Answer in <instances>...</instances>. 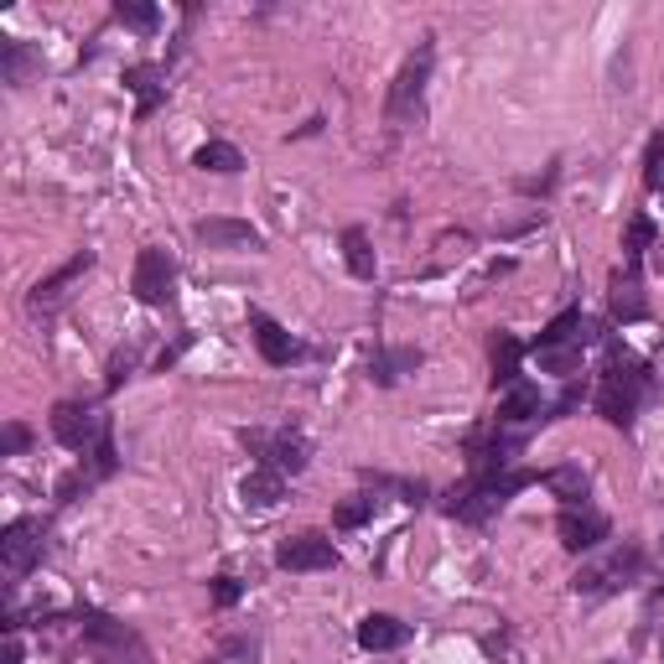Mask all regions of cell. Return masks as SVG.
<instances>
[{"label":"cell","instance_id":"obj_1","mask_svg":"<svg viewBox=\"0 0 664 664\" xmlns=\"http://www.w3.org/2000/svg\"><path fill=\"white\" fill-rule=\"evenodd\" d=\"M530 483H535V472H515V468H509V472H483V478L472 472L468 488L451 493L447 515L462 519V524H488V519L498 515V509H504L519 488H530Z\"/></svg>","mask_w":664,"mask_h":664},{"label":"cell","instance_id":"obj_16","mask_svg":"<svg viewBox=\"0 0 664 664\" xmlns=\"http://www.w3.org/2000/svg\"><path fill=\"white\" fill-rule=\"evenodd\" d=\"M540 415V389L535 385H509V395L498 400V426H524V421H535Z\"/></svg>","mask_w":664,"mask_h":664},{"label":"cell","instance_id":"obj_32","mask_svg":"<svg viewBox=\"0 0 664 664\" xmlns=\"http://www.w3.org/2000/svg\"><path fill=\"white\" fill-rule=\"evenodd\" d=\"M26 447V426H5V451H22Z\"/></svg>","mask_w":664,"mask_h":664},{"label":"cell","instance_id":"obj_15","mask_svg":"<svg viewBox=\"0 0 664 664\" xmlns=\"http://www.w3.org/2000/svg\"><path fill=\"white\" fill-rule=\"evenodd\" d=\"M88 265H94V255H73V259L63 265V270H58V276H47L43 286L32 291V306H37V312H47V306H58V301L68 297V286H73L79 276H84Z\"/></svg>","mask_w":664,"mask_h":664},{"label":"cell","instance_id":"obj_29","mask_svg":"<svg viewBox=\"0 0 664 664\" xmlns=\"http://www.w3.org/2000/svg\"><path fill=\"white\" fill-rule=\"evenodd\" d=\"M649 244H654V224H649V218H633V229H628V259H643Z\"/></svg>","mask_w":664,"mask_h":664},{"label":"cell","instance_id":"obj_34","mask_svg":"<svg viewBox=\"0 0 664 664\" xmlns=\"http://www.w3.org/2000/svg\"><path fill=\"white\" fill-rule=\"evenodd\" d=\"M654 270H664V239H660V255H654Z\"/></svg>","mask_w":664,"mask_h":664},{"label":"cell","instance_id":"obj_11","mask_svg":"<svg viewBox=\"0 0 664 664\" xmlns=\"http://www.w3.org/2000/svg\"><path fill=\"white\" fill-rule=\"evenodd\" d=\"M197 244H208V250H259L265 244V234H259L255 224H239V218H203L193 229Z\"/></svg>","mask_w":664,"mask_h":664},{"label":"cell","instance_id":"obj_25","mask_svg":"<svg viewBox=\"0 0 664 664\" xmlns=\"http://www.w3.org/2000/svg\"><path fill=\"white\" fill-rule=\"evenodd\" d=\"M535 359L545 374H577L581 369V343H556V348H535Z\"/></svg>","mask_w":664,"mask_h":664},{"label":"cell","instance_id":"obj_36","mask_svg":"<svg viewBox=\"0 0 664 664\" xmlns=\"http://www.w3.org/2000/svg\"><path fill=\"white\" fill-rule=\"evenodd\" d=\"M208 664H224V660H208Z\"/></svg>","mask_w":664,"mask_h":664},{"label":"cell","instance_id":"obj_27","mask_svg":"<svg viewBox=\"0 0 664 664\" xmlns=\"http://www.w3.org/2000/svg\"><path fill=\"white\" fill-rule=\"evenodd\" d=\"M114 22L135 26V32H156L161 11H156V5H146V0H120V5H114Z\"/></svg>","mask_w":664,"mask_h":664},{"label":"cell","instance_id":"obj_4","mask_svg":"<svg viewBox=\"0 0 664 664\" xmlns=\"http://www.w3.org/2000/svg\"><path fill=\"white\" fill-rule=\"evenodd\" d=\"M84 639H88V654H94L99 664H150L146 639H141L135 628H125V623H114V618H88Z\"/></svg>","mask_w":664,"mask_h":664},{"label":"cell","instance_id":"obj_5","mask_svg":"<svg viewBox=\"0 0 664 664\" xmlns=\"http://www.w3.org/2000/svg\"><path fill=\"white\" fill-rule=\"evenodd\" d=\"M639 571H643V556L633 551V545H623V551H613L607 560L581 566L571 587H577V597H602V592H618V587H628Z\"/></svg>","mask_w":664,"mask_h":664},{"label":"cell","instance_id":"obj_20","mask_svg":"<svg viewBox=\"0 0 664 664\" xmlns=\"http://www.w3.org/2000/svg\"><path fill=\"white\" fill-rule=\"evenodd\" d=\"M193 167H203V172H218V177H229V172H239V167H244V150L229 146V141H208V146H197Z\"/></svg>","mask_w":664,"mask_h":664},{"label":"cell","instance_id":"obj_23","mask_svg":"<svg viewBox=\"0 0 664 664\" xmlns=\"http://www.w3.org/2000/svg\"><path fill=\"white\" fill-rule=\"evenodd\" d=\"M125 88H135V94H141V114H150V109L161 105V94H167L156 68H130V73H125Z\"/></svg>","mask_w":664,"mask_h":664},{"label":"cell","instance_id":"obj_30","mask_svg":"<svg viewBox=\"0 0 664 664\" xmlns=\"http://www.w3.org/2000/svg\"><path fill=\"white\" fill-rule=\"evenodd\" d=\"M643 182L660 193L664 188V141H649V172H643Z\"/></svg>","mask_w":664,"mask_h":664},{"label":"cell","instance_id":"obj_26","mask_svg":"<svg viewBox=\"0 0 664 664\" xmlns=\"http://www.w3.org/2000/svg\"><path fill=\"white\" fill-rule=\"evenodd\" d=\"M545 483H551V488H556L560 498H566V509L587 504V472H581V468H560V472H551Z\"/></svg>","mask_w":664,"mask_h":664},{"label":"cell","instance_id":"obj_33","mask_svg":"<svg viewBox=\"0 0 664 664\" xmlns=\"http://www.w3.org/2000/svg\"><path fill=\"white\" fill-rule=\"evenodd\" d=\"M5 664H22V643L5 639Z\"/></svg>","mask_w":664,"mask_h":664},{"label":"cell","instance_id":"obj_19","mask_svg":"<svg viewBox=\"0 0 664 664\" xmlns=\"http://www.w3.org/2000/svg\"><path fill=\"white\" fill-rule=\"evenodd\" d=\"M519 359H524V348H519V338H509V333H493V389L504 385H519Z\"/></svg>","mask_w":664,"mask_h":664},{"label":"cell","instance_id":"obj_31","mask_svg":"<svg viewBox=\"0 0 664 664\" xmlns=\"http://www.w3.org/2000/svg\"><path fill=\"white\" fill-rule=\"evenodd\" d=\"M214 602H218V607H234V602H239V581H229V577L218 581V587H214Z\"/></svg>","mask_w":664,"mask_h":664},{"label":"cell","instance_id":"obj_6","mask_svg":"<svg viewBox=\"0 0 664 664\" xmlns=\"http://www.w3.org/2000/svg\"><path fill=\"white\" fill-rule=\"evenodd\" d=\"M37 560H43V524L37 519H11L5 535H0V571H5V581L16 587Z\"/></svg>","mask_w":664,"mask_h":664},{"label":"cell","instance_id":"obj_22","mask_svg":"<svg viewBox=\"0 0 664 664\" xmlns=\"http://www.w3.org/2000/svg\"><path fill=\"white\" fill-rule=\"evenodd\" d=\"M343 259H348V270H353L359 280H374V270H379V265H374V250H369V234H364V229H348V234H343Z\"/></svg>","mask_w":664,"mask_h":664},{"label":"cell","instance_id":"obj_18","mask_svg":"<svg viewBox=\"0 0 664 664\" xmlns=\"http://www.w3.org/2000/svg\"><path fill=\"white\" fill-rule=\"evenodd\" d=\"M312 462V442L301 436V431H280L276 442H270V468L280 472H301Z\"/></svg>","mask_w":664,"mask_h":664},{"label":"cell","instance_id":"obj_37","mask_svg":"<svg viewBox=\"0 0 664 664\" xmlns=\"http://www.w3.org/2000/svg\"><path fill=\"white\" fill-rule=\"evenodd\" d=\"M660 597H664V587H660Z\"/></svg>","mask_w":664,"mask_h":664},{"label":"cell","instance_id":"obj_24","mask_svg":"<svg viewBox=\"0 0 664 664\" xmlns=\"http://www.w3.org/2000/svg\"><path fill=\"white\" fill-rule=\"evenodd\" d=\"M0 73H5V84H22L26 73H32V52H26V43L0 37Z\"/></svg>","mask_w":664,"mask_h":664},{"label":"cell","instance_id":"obj_17","mask_svg":"<svg viewBox=\"0 0 664 664\" xmlns=\"http://www.w3.org/2000/svg\"><path fill=\"white\" fill-rule=\"evenodd\" d=\"M415 364H421L415 348H385V353L369 359V379H374V385H400V374H410Z\"/></svg>","mask_w":664,"mask_h":664},{"label":"cell","instance_id":"obj_8","mask_svg":"<svg viewBox=\"0 0 664 664\" xmlns=\"http://www.w3.org/2000/svg\"><path fill=\"white\" fill-rule=\"evenodd\" d=\"M276 566L280 571H333L338 566V545L327 535H291L280 540Z\"/></svg>","mask_w":664,"mask_h":664},{"label":"cell","instance_id":"obj_7","mask_svg":"<svg viewBox=\"0 0 664 664\" xmlns=\"http://www.w3.org/2000/svg\"><path fill=\"white\" fill-rule=\"evenodd\" d=\"M172 280H177V259L167 255V250H141V255H135V276H130V291L146 301V306H156V301L172 297Z\"/></svg>","mask_w":664,"mask_h":664},{"label":"cell","instance_id":"obj_13","mask_svg":"<svg viewBox=\"0 0 664 664\" xmlns=\"http://www.w3.org/2000/svg\"><path fill=\"white\" fill-rule=\"evenodd\" d=\"M239 498L250 504V509H276L280 498H286V472L280 468H255V472H244V483H239Z\"/></svg>","mask_w":664,"mask_h":664},{"label":"cell","instance_id":"obj_35","mask_svg":"<svg viewBox=\"0 0 664 664\" xmlns=\"http://www.w3.org/2000/svg\"><path fill=\"white\" fill-rule=\"evenodd\" d=\"M660 660H664V639H660Z\"/></svg>","mask_w":664,"mask_h":664},{"label":"cell","instance_id":"obj_21","mask_svg":"<svg viewBox=\"0 0 664 664\" xmlns=\"http://www.w3.org/2000/svg\"><path fill=\"white\" fill-rule=\"evenodd\" d=\"M643 312H649V301H643L639 276H618V280H613V317H618V322H639Z\"/></svg>","mask_w":664,"mask_h":664},{"label":"cell","instance_id":"obj_28","mask_svg":"<svg viewBox=\"0 0 664 664\" xmlns=\"http://www.w3.org/2000/svg\"><path fill=\"white\" fill-rule=\"evenodd\" d=\"M369 519H374V498H364V493H359V498L338 504L333 524H338V530H359V524H369Z\"/></svg>","mask_w":664,"mask_h":664},{"label":"cell","instance_id":"obj_10","mask_svg":"<svg viewBox=\"0 0 664 664\" xmlns=\"http://www.w3.org/2000/svg\"><path fill=\"white\" fill-rule=\"evenodd\" d=\"M52 436H58L68 451H88V447H99V442H105V426H99L84 406L63 400V406L52 410Z\"/></svg>","mask_w":664,"mask_h":664},{"label":"cell","instance_id":"obj_2","mask_svg":"<svg viewBox=\"0 0 664 664\" xmlns=\"http://www.w3.org/2000/svg\"><path fill=\"white\" fill-rule=\"evenodd\" d=\"M643 395V364L628 353V348H607V369H602V385H597V410L613 421V426H628L633 410H639Z\"/></svg>","mask_w":664,"mask_h":664},{"label":"cell","instance_id":"obj_3","mask_svg":"<svg viewBox=\"0 0 664 664\" xmlns=\"http://www.w3.org/2000/svg\"><path fill=\"white\" fill-rule=\"evenodd\" d=\"M431 63H436V47L421 43L410 52L400 73H395V84H389V105H385V120L395 130L415 125L421 114H426V84H431Z\"/></svg>","mask_w":664,"mask_h":664},{"label":"cell","instance_id":"obj_9","mask_svg":"<svg viewBox=\"0 0 664 664\" xmlns=\"http://www.w3.org/2000/svg\"><path fill=\"white\" fill-rule=\"evenodd\" d=\"M556 535L566 551H597L602 540H607V515H597V509H587V504H577V509H560L556 519Z\"/></svg>","mask_w":664,"mask_h":664},{"label":"cell","instance_id":"obj_14","mask_svg":"<svg viewBox=\"0 0 664 664\" xmlns=\"http://www.w3.org/2000/svg\"><path fill=\"white\" fill-rule=\"evenodd\" d=\"M255 343H259V359H265V364H276V369H286V364H291V359L301 353L297 338H291L280 322L259 317V312H255Z\"/></svg>","mask_w":664,"mask_h":664},{"label":"cell","instance_id":"obj_12","mask_svg":"<svg viewBox=\"0 0 664 664\" xmlns=\"http://www.w3.org/2000/svg\"><path fill=\"white\" fill-rule=\"evenodd\" d=\"M410 639V623L389 618V613H369L364 623H359V649H369V654H389V649H406Z\"/></svg>","mask_w":664,"mask_h":664}]
</instances>
